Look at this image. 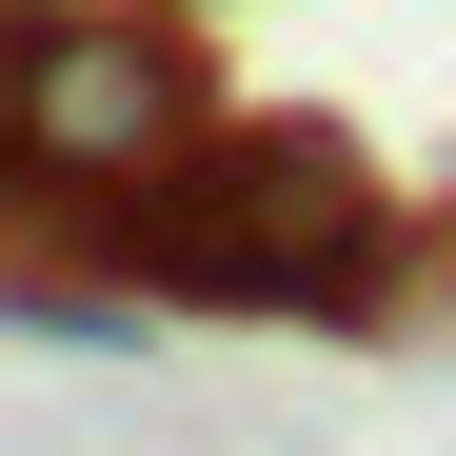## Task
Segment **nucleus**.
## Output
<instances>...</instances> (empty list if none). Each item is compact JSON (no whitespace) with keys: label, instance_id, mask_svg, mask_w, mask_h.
Returning a JSON list of instances; mask_svg holds the SVG:
<instances>
[{"label":"nucleus","instance_id":"f257e3e1","mask_svg":"<svg viewBox=\"0 0 456 456\" xmlns=\"http://www.w3.org/2000/svg\"><path fill=\"white\" fill-rule=\"evenodd\" d=\"M100 278H139L159 318H397V218H377L357 139L239 119L218 100L139 199H100Z\"/></svg>","mask_w":456,"mask_h":456},{"label":"nucleus","instance_id":"f03ea898","mask_svg":"<svg viewBox=\"0 0 456 456\" xmlns=\"http://www.w3.org/2000/svg\"><path fill=\"white\" fill-rule=\"evenodd\" d=\"M0 119H20V159H40V199H60V239H100V199H139L218 100H199V40H179V20L100 0V20H40V40H20V100H0Z\"/></svg>","mask_w":456,"mask_h":456},{"label":"nucleus","instance_id":"7ed1b4c3","mask_svg":"<svg viewBox=\"0 0 456 456\" xmlns=\"http://www.w3.org/2000/svg\"><path fill=\"white\" fill-rule=\"evenodd\" d=\"M0 318H20V338H60V357H139V318H159V297H60V278H0Z\"/></svg>","mask_w":456,"mask_h":456},{"label":"nucleus","instance_id":"20e7f679","mask_svg":"<svg viewBox=\"0 0 456 456\" xmlns=\"http://www.w3.org/2000/svg\"><path fill=\"white\" fill-rule=\"evenodd\" d=\"M0 20H100V0H0Z\"/></svg>","mask_w":456,"mask_h":456}]
</instances>
